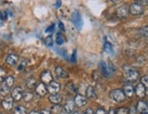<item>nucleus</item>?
<instances>
[{"label": "nucleus", "instance_id": "1", "mask_svg": "<svg viewBox=\"0 0 148 114\" xmlns=\"http://www.w3.org/2000/svg\"><path fill=\"white\" fill-rule=\"evenodd\" d=\"M71 21L73 23V25L76 27L78 30H81L83 26V20L81 14H79L78 11H74L71 15Z\"/></svg>", "mask_w": 148, "mask_h": 114}, {"label": "nucleus", "instance_id": "2", "mask_svg": "<svg viewBox=\"0 0 148 114\" xmlns=\"http://www.w3.org/2000/svg\"><path fill=\"white\" fill-rule=\"evenodd\" d=\"M110 97L112 100H114L116 102H123L125 100V95L123 94V90L120 89L112 90L110 93Z\"/></svg>", "mask_w": 148, "mask_h": 114}, {"label": "nucleus", "instance_id": "3", "mask_svg": "<svg viewBox=\"0 0 148 114\" xmlns=\"http://www.w3.org/2000/svg\"><path fill=\"white\" fill-rule=\"evenodd\" d=\"M129 12L131 14H133L134 16H138V15H142L144 14L145 12V9H144V7L143 5H141L137 3H134L130 5V8L128 9Z\"/></svg>", "mask_w": 148, "mask_h": 114}, {"label": "nucleus", "instance_id": "4", "mask_svg": "<svg viewBox=\"0 0 148 114\" xmlns=\"http://www.w3.org/2000/svg\"><path fill=\"white\" fill-rule=\"evenodd\" d=\"M13 104H14V100L11 96H5L1 102L2 108L5 111H10L13 108Z\"/></svg>", "mask_w": 148, "mask_h": 114}, {"label": "nucleus", "instance_id": "5", "mask_svg": "<svg viewBox=\"0 0 148 114\" xmlns=\"http://www.w3.org/2000/svg\"><path fill=\"white\" fill-rule=\"evenodd\" d=\"M46 88H47V91H49L51 95H53V94H57L60 91V85L57 81H52L49 84H48V87H46Z\"/></svg>", "mask_w": 148, "mask_h": 114}, {"label": "nucleus", "instance_id": "6", "mask_svg": "<svg viewBox=\"0 0 148 114\" xmlns=\"http://www.w3.org/2000/svg\"><path fill=\"white\" fill-rule=\"evenodd\" d=\"M74 103L79 108H82L84 105L87 104V98H85V96L81 95V94H77L74 98Z\"/></svg>", "mask_w": 148, "mask_h": 114}, {"label": "nucleus", "instance_id": "7", "mask_svg": "<svg viewBox=\"0 0 148 114\" xmlns=\"http://www.w3.org/2000/svg\"><path fill=\"white\" fill-rule=\"evenodd\" d=\"M22 96H23V91H22V89L20 87H16L12 90L11 97H12L14 101H19L20 100H22Z\"/></svg>", "mask_w": 148, "mask_h": 114}, {"label": "nucleus", "instance_id": "8", "mask_svg": "<svg viewBox=\"0 0 148 114\" xmlns=\"http://www.w3.org/2000/svg\"><path fill=\"white\" fill-rule=\"evenodd\" d=\"M75 107H76V105L74 103V101L72 100H69L64 104L63 110L67 114H72L74 112V111H75Z\"/></svg>", "mask_w": 148, "mask_h": 114}, {"label": "nucleus", "instance_id": "9", "mask_svg": "<svg viewBox=\"0 0 148 114\" xmlns=\"http://www.w3.org/2000/svg\"><path fill=\"white\" fill-rule=\"evenodd\" d=\"M40 79H41V83H43V84H49L51 81H53L52 76H51V73L49 70H45L41 73Z\"/></svg>", "mask_w": 148, "mask_h": 114}, {"label": "nucleus", "instance_id": "10", "mask_svg": "<svg viewBox=\"0 0 148 114\" xmlns=\"http://www.w3.org/2000/svg\"><path fill=\"white\" fill-rule=\"evenodd\" d=\"M18 62V56L14 53L9 54L7 57V59H5V63L9 66H15L16 65Z\"/></svg>", "mask_w": 148, "mask_h": 114}, {"label": "nucleus", "instance_id": "11", "mask_svg": "<svg viewBox=\"0 0 148 114\" xmlns=\"http://www.w3.org/2000/svg\"><path fill=\"white\" fill-rule=\"evenodd\" d=\"M134 92L136 93L139 98H144L146 94V88L144 86V85H142L141 83L136 85V87L134 89Z\"/></svg>", "mask_w": 148, "mask_h": 114}, {"label": "nucleus", "instance_id": "12", "mask_svg": "<svg viewBox=\"0 0 148 114\" xmlns=\"http://www.w3.org/2000/svg\"><path fill=\"white\" fill-rule=\"evenodd\" d=\"M139 79V72L136 70H130L126 74V79L129 82H135Z\"/></svg>", "mask_w": 148, "mask_h": 114}, {"label": "nucleus", "instance_id": "13", "mask_svg": "<svg viewBox=\"0 0 148 114\" xmlns=\"http://www.w3.org/2000/svg\"><path fill=\"white\" fill-rule=\"evenodd\" d=\"M128 15H129V10L126 7H124V5L120 7L116 11V16L119 18H127Z\"/></svg>", "mask_w": 148, "mask_h": 114}, {"label": "nucleus", "instance_id": "14", "mask_svg": "<svg viewBox=\"0 0 148 114\" xmlns=\"http://www.w3.org/2000/svg\"><path fill=\"white\" fill-rule=\"evenodd\" d=\"M55 72H56V75L58 78H60V79L69 78V73H68L64 68H61V67H57L56 70H55Z\"/></svg>", "mask_w": 148, "mask_h": 114}, {"label": "nucleus", "instance_id": "15", "mask_svg": "<svg viewBox=\"0 0 148 114\" xmlns=\"http://www.w3.org/2000/svg\"><path fill=\"white\" fill-rule=\"evenodd\" d=\"M47 88H46V86H45V84H43V83H38V85H37V87H36V93L38 95V96H41V97H43V96H45L47 94Z\"/></svg>", "mask_w": 148, "mask_h": 114}, {"label": "nucleus", "instance_id": "16", "mask_svg": "<svg viewBox=\"0 0 148 114\" xmlns=\"http://www.w3.org/2000/svg\"><path fill=\"white\" fill-rule=\"evenodd\" d=\"M123 94L125 95V97H128V98H132L134 94V89L133 88L132 85H125L123 87Z\"/></svg>", "mask_w": 148, "mask_h": 114}, {"label": "nucleus", "instance_id": "17", "mask_svg": "<svg viewBox=\"0 0 148 114\" xmlns=\"http://www.w3.org/2000/svg\"><path fill=\"white\" fill-rule=\"evenodd\" d=\"M15 84V79L12 76H8L7 78L5 79V81H3V84L5 87H7L8 89H11Z\"/></svg>", "mask_w": 148, "mask_h": 114}, {"label": "nucleus", "instance_id": "18", "mask_svg": "<svg viewBox=\"0 0 148 114\" xmlns=\"http://www.w3.org/2000/svg\"><path fill=\"white\" fill-rule=\"evenodd\" d=\"M135 108H136V111L138 112L143 113L144 111H147V104H146V102H145L143 100H140V101H138V103Z\"/></svg>", "mask_w": 148, "mask_h": 114}, {"label": "nucleus", "instance_id": "19", "mask_svg": "<svg viewBox=\"0 0 148 114\" xmlns=\"http://www.w3.org/2000/svg\"><path fill=\"white\" fill-rule=\"evenodd\" d=\"M37 85H38L37 81H36V79H34V78L27 79V81H26V86L27 89H33L34 88H36Z\"/></svg>", "mask_w": 148, "mask_h": 114}, {"label": "nucleus", "instance_id": "20", "mask_svg": "<svg viewBox=\"0 0 148 114\" xmlns=\"http://www.w3.org/2000/svg\"><path fill=\"white\" fill-rule=\"evenodd\" d=\"M86 97L88 99H96V93L93 87L89 86L86 89Z\"/></svg>", "mask_w": 148, "mask_h": 114}, {"label": "nucleus", "instance_id": "21", "mask_svg": "<svg viewBox=\"0 0 148 114\" xmlns=\"http://www.w3.org/2000/svg\"><path fill=\"white\" fill-rule=\"evenodd\" d=\"M101 71H102V73H103V75L105 77L110 76L111 74H112L110 72V70H109V67H108V64L106 63V62L101 61Z\"/></svg>", "mask_w": 148, "mask_h": 114}, {"label": "nucleus", "instance_id": "22", "mask_svg": "<svg viewBox=\"0 0 148 114\" xmlns=\"http://www.w3.org/2000/svg\"><path fill=\"white\" fill-rule=\"evenodd\" d=\"M49 100L50 102H52L53 104H60L61 102V97L58 94H53L49 97Z\"/></svg>", "mask_w": 148, "mask_h": 114}, {"label": "nucleus", "instance_id": "23", "mask_svg": "<svg viewBox=\"0 0 148 114\" xmlns=\"http://www.w3.org/2000/svg\"><path fill=\"white\" fill-rule=\"evenodd\" d=\"M103 50L107 54H112L113 53V47L110 42H105L103 45Z\"/></svg>", "mask_w": 148, "mask_h": 114}, {"label": "nucleus", "instance_id": "24", "mask_svg": "<svg viewBox=\"0 0 148 114\" xmlns=\"http://www.w3.org/2000/svg\"><path fill=\"white\" fill-rule=\"evenodd\" d=\"M15 114H27V111L23 106H18L15 108Z\"/></svg>", "mask_w": 148, "mask_h": 114}, {"label": "nucleus", "instance_id": "25", "mask_svg": "<svg viewBox=\"0 0 148 114\" xmlns=\"http://www.w3.org/2000/svg\"><path fill=\"white\" fill-rule=\"evenodd\" d=\"M33 93L31 92H25L23 93V96H22V99L25 102H29L33 100Z\"/></svg>", "mask_w": 148, "mask_h": 114}, {"label": "nucleus", "instance_id": "26", "mask_svg": "<svg viewBox=\"0 0 148 114\" xmlns=\"http://www.w3.org/2000/svg\"><path fill=\"white\" fill-rule=\"evenodd\" d=\"M27 59H21L19 61V63L18 65V70L20 71V70H25V68H27Z\"/></svg>", "mask_w": 148, "mask_h": 114}, {"label": "nucleus", "instance_id": "27", "mask_svg": "<svg viewBox=\"0 0 148 114\" xmlns=\"http://www.w3.org/2000/svg\"><path fill=\"white\" fill-rule=\"evenodd\" d=\"M62 110H63V108H62L60 105L59 104H55L52 106V108H51V111L50 112H54L56 114H59L62 111Z\"/></svg>", "mask_w": 148, "mask_h": 114}, {"label": "nucleus", "instance_id": "28", "mask_svg": "<svg viewBox=\"0 0 148 114\" xmlns=\"http://www.w3.org/2000/svg\"><path fill=\"white\" fill-rule=\"evenodd\" d=\"M64 42H65L64 37L62 36L61 34H58V35H57V38H56V44L59 46H61V45H63Z\"/></svg>", "mask_w": 148, "mask_h": 114}, {"label": "nucleus", "instance_id": "29", "mask_svg": "<svg viewBox=\"0 0 148 114\" xmlns=\"http://www.w3.org/2000/svg\"><path fill=\"white\" fill-rule=\"evenodd\" d=\"M7 77H8L7 71H5L3 68H0V82H3Z\"/></svg>", "mask_w": 148, "mask_h": 114}, {"label": "nucleus", "instance_id": "30", "mask_svg": "<svg viewBox=\"0 0 148 114\" xmlns=\"http://www.w3.org/2000/svg\"><path fill=\"white\" fill-rule=\"evenodd\" d=\"M9 91H10V89H8L7 87H5L4 85H2L1 86V88H0V94H1L2 96H8V94L9 93Z\"/></svg>", "mask_w": 148, "mask_h": 114}, {"label": "nucleus", "instance_id": "31", "mask_svg": "<svg viewBox=\"0 0 148 114\" xmlns=\"http://www.w3.org/2000/svg\"><path fill=\"white\" fill-rule=\"evenodd\" d=\"M44 44L47 47H52L53 46V39L51 37H47L44 40Z\"/></svg>", "mask_w": 148, "mask_h": 114}, {"label": "nucleus", "instance_id": "32", "mask_svg": "<svg viewBox=\"0 0 148 114\" xmlns=\"http://www.w3.org/2000/svg\"><path fill=\"white\" fill-rule=\"evenodd\" d=\"M116 114H129L128 109H126V108H119L116 111Z\"/></svg>", "mask_w": 148, "mask_h": 114}, {"label": "nucleus", "instance_id": "33", "mask_svg": "<svg viewBox=\"0 0 148 114\" xmlns=\"http://www.w3.org/2000/svg\"><path fill=\"white\" fill-rule=\"evenodd\" d=\"M141 84L144 85L145 88H147V86H148V77L147 76L142 77V79H141Z\"/></svg>", "mask_w": 148, "mask_h": 114}, {"label": "nucleus", "instance_id": "34", "mask_svg": "<svg viewBox=\"0 0 148 114\" xmlns=\"http://www.w3.org/2000/svg\"><path fill=\"white\" fill-rule=\"evenodd\" d=\"M128 113L129 114H137V111H136L135 106H131L130 109L128 110Z\"/></svg>", "mask_w": 148, "mask_h": 114}, {"label": "nucleus", "instance_id": "35", "mask_svg": "<svg viewBox=\"0 0 148 114\" xmlns=\"http://www.w3.org/2000/svg\"><path fill=\"white\" fill-rule=\"evenodd\" d=\"M95 114H107V111L104 109H102V108H100V109L96 111Z\"/></svg>", "mask_w": 148, "mask_h": 114}, {"label": "nucleus", "instance_id": "36", "mask_svg": "<svg viewBox=\"0 0 148 114\" xmlns=\"http://www.w3.org/2000/svg\"><path fill=\"white\" fill-rule=\"evenodd\" d=\"M54 28H55V26L54 25H51L49 28H47L46 32L47 33H52V32H54Z\"/></svg>", "mask_w": 148, "mask_h": 114}, {"label": "nucleus", "instance_id": "37", "mask_svg": "<svg viewBox=\"0 0 148 114\" xmlns=\"http://www.w3.org/2000/svg\"><path fill=\"white\" fill-rule=\"evenodd\" d=\"M83 114H94V111H92V109H90V108H88V109L84 111Z\"/></svg>", "mask_w": 148, "mask_h": 114}, {"label": "nucleus", "instance_id": "38", "mask_svg": "<svg viewBox=\"0 0 148 114\" xmlns=\"http://www.w3.org/2000/svg\"><path fill=\"white\" fill-rule=\"evenodd\" d=\"M107 114H116V110L114 109V108H111V109L109 110V111L107 112Z\"/></svg>", "mask_w": 148, "mask_h": 114}, {"label": "nucleus", "instance_id": "39", "mask_svg": "<svg viewBox=\"0 0 148 114\" xmlns=\"http://www.w3.org/2000/svg\"><path fill=\"white\" fill-rule=\"evenodd\" d=\"M59 27H60V30L64 31V29H65V28H64V25H63V23H62L61 21L59 22Z\"/></svg>", "mask_w": 148, "mask_h": 114}, {"label": "nucleus", "instance_id": "40", "mask_svg": "<svg viewBox=\"0 0 148 114\" xmlns=\"http://www.w3.org/2000/svg\"><path fill=\"white\" fill-rule=\"evenodd\" d=\"M72 62H76V50H74V52L72 54V58H71Z\"/></svg>", "mask_w": 148, "mask_h": 114}, {"label": "nucleus", "instance_id": "41", "mask_svg": "<svg viewBox=\"0 0 148 114\" xmlns=\"http://www.w3.org/2000/svg\"><path fill=\"white\" fill-rule=\"evenodd\" d=\"M39 114H51V112L49 111H48V110H42Z\"/></svg>", "mask_w": 148, "mask_h": 114}, {"label": "nucleus", "instance_id": "42", "mask_svg": "<svg viewBox=\"0 0 148 114\" xmlns=\"http://www.w3.org/2000/svg\"><path fill=\"white\" fill-rule=\"evenodd\" d=\"M60 5H61V2L60 1H57L56 4H55V7L56 8H59V7H60Z\"/></svg>", "mask_w": 148, "mask_h": 114}, {"label": "nucleus", "instance_id": "43", "mask_svg": "<svg viewBox=\"0 0 148 114\" xmlns=\"http://www.w3.org/2000/svg\"><path fill=\"white\" fill-rule=\"evenodd\" d=\"M29 114H39V112L36 111H32L31 112H29Z\"/></svg>", "mask_w": 148, "mask_h": 114}, {"label": "nucleus", "instance_id": "44", "mask_svg": "<svg viewBox=\"0 0 148 114\" xmlns=\"http://www.w3.org/2000/svg\"><path fill=\"white\" fill-rule=\"evenodd\" d=\"M72 114H83V113H82V111H74Z\"/></svg>", "mask_w": 148, "mask_h": 114}, {"label": "nucleus", "instance_id": "45", "mask_svg": "<svg viewBox=\"0 0 148 114\" xmlns=\"http://www.w3.org/2000/svg\"><path fill=\"white\" fill-rule=\"evenodd\" d=\"M142 114H148V112H147V111H144Z\"/></svg>", "mask_w": 148, "mask_h": 114}, {"label": "nucleus", "instance_id": "46", "mask_svg": "<svg viewBox=\"0 0 148 114\" xmlns=\"http://www.w3.org/2000/svg\"><path fill=\"white\" fill-rule=\"evenodd\" d=\"M0 114H2V113H0Z\"/></svg>", "mask_w": 148, "mask_h": 114}]
</instances>
